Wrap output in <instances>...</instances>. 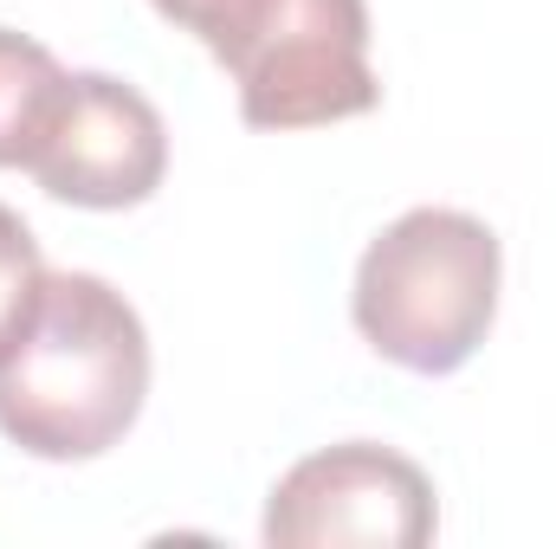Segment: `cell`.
Here are the masks:
<instances>
[{
  "label": "cell",
  "mask_w": 556,
  "mask_h": 549,
  "mask_svg": "<svg viewBox=\"0 0 556 549\" xmlns=\"http://www.w3.org/2000/svg\"><path fill=\"white\" fill-rule=\"evenodd\" d=\"M498 278L505 253L479 214L408 207L363 246L350 317L382 362L408 375H453L479 356L498 317Z\"/></svg>",
  "instance_id": "cell-3"
},
{
  "label": "cell",
  "mask_w": 556,
  "mask_h": 549,
  "mask_svg": "<svg viewBox=\"0 0 556 549\" xmlns=\"http://www.w3.org/2000/svg\"><path fill=\"white\" fill-rule=\"evenodd\" d=\"M149 401V330L98 272H46L0 343V433L52 465L111 452Z\"/></svg>",
  "instance_id": "cell-1"
},
{
  "label": "cell",
  "mask_w": 556,
  "mask_h": 549,
  "mask_svg": "<svg viewBox=\"0 0 556 549\" xmlns=\"http://www.w3.org/2000/svg\"><path fill=\"white\" fill-rule=\"evenodd\" d=\"M59 85H65V65L39 39L0 26V168H26Z\"/></svg>",
  "instance_id": "cell-6"
},
{
  "label": "cell",
  "mask_w": 556,
  "mask_h": 549,
  "mask_svg": "<svg viewBox=\"0 0 556 549\" xmlns=\"http://www.w3.org/2000/svg\"><path fill=\"white\" fill-rule=\"evenodd\" d=\"M26 175L72 207H142L168 175V124L137 85L111 72H65Z\"/></svg>",
  "instance_id": "cell-5"
},
{
  "label": "cell",
  "mask_w": 556,
  "mask_h": 549,
  "mask_svg": "<svg viewBox=\"0 0 556 549\" xmlns=\"http://www.w3.org/2000/svg\"><path fill=\"white\" fill-rule=\"evenodd\" d=\"M433 524V485L408 452L343 439L278 478L260 537L273 549H420Z\"/></svg>",
  "instance_id": "cell-4"
},
{
  "label": "cell",
  "mask_w": 556,
  "mask_h": 549,
  "mask_svg": "<svg viewBox=\"0 0 556 549\" xmlns=\"http://www.w3.org/2000/svg\"><path fill=\"white\" fill-rule=\"evenodd\" d=\"M39 278H46V259H39L33 227L0 201V343H7V336H13V323L26 317V304H33Z\"/></svg>",
  "instance_id": "cell-7"
},
{
  "label": "cell",
  "mask_w": 556,
  "mask_h": 549,
  "mask_svg": "<svg viewBox=\"0 0 556 549\" xmlns=\"http://www.w3.org/2000/svg\"><path fill=\"white\" fill-rule=\"evenodd\" d=\"M194 33L240 91L253 130H317L382 104L369 0H149Z\"/></svg>",
  "instance_id": "cell-2"
}]
</instances>
